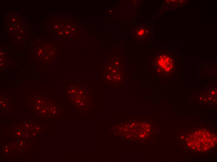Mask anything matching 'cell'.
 <instances>
[{
	"mask_svg": "<svg viewBox=\"0 0 217 162\" xmlns=\"http://www.w3.org/2000/svg\"><path fill=\"white\" fill-rule=\"evenodd\" d=\"M217 141L216 136L213 133L204 130L194 132L187 139L188 146L192 150L205 152L213 148Z\"/></svg>",
	"mask_w": 217,
	"mask_h": 162,
	"instance_id": "cell-1",
	"label": "cell"
},
{
	"mask_svg": "<svg viewBox=\"0 0 217 162\" xmlns=\"http://www.w3.org/2000/svg\"><path fill=\"white\" fill-rule=\"evenodd\" d=\"M156 66L160 71L169 73L174 68V62L173 59L168 55L164 54L159 55L156 59Z\"/></svg>",
	"mask_w": 217,
	"mask_h": 162,
	"instance_id": "cell-2",
	"label": "cell"
},
{
	"mask_svg": "<svg viewBox=\"0 0 217 162\" xmlns=\"http://www.w3.org/2000/svg\"><path fill=\"white\" fill-rule=\"evenodd\" d=\"M150 34V30L147 26L141 25L135 29L134 36L135 39L143 40L148 38Z\"/></svg>",
	"mask_w": 217,
	"mask_h": 162,
	"instance_id": "cell-3",
	"label": "cell"
}]
</instances>
